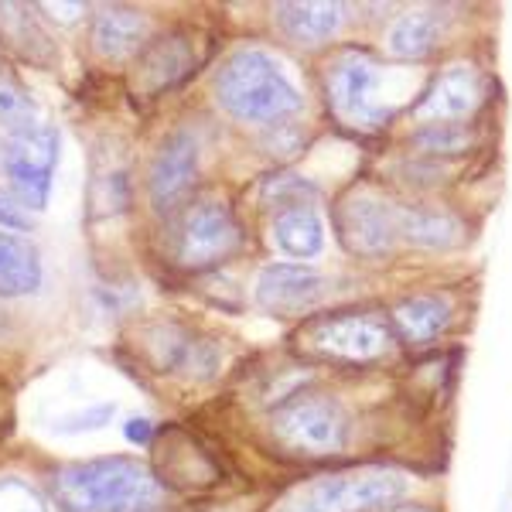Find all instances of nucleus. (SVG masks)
<instances>
[{
  "mask_svg": "<svg viewBox=\"0 0 512 512\" xmlns=\"http://www.w3.org/2000/svg\"><path fill=\"white\" fill-rule=\"evenodd\" d=\"M55 499L65 512H151L161 502V482L140 461L99 458L62 468Z\"/></svg>",
  "mask_w": 512,
  "mask_h": 512,
  "instance_id": "nucleus-1",
  "label": "nucleus"
},
{
  "mask_svg": "<svg viewBox=\"0 0 512 512\" xmlns=\"http://www.w3.org/2000/svg\"><path fill=\"white\" fill-rule=\"evenodd\" d=\"M216 99L243 123L280 127L301 110V93L267 52H236L216 76Z\"/></svg>",
  "mask_w": 512,
  "mask_h": 512,
  "instance_id": "nucleus-2",
  "label": "nucleus"
},
{
  "mask_svg": "<svg viewBox=\"0 0 512 512\" xmlns=\"http://www.w3.org/2000/svg\"><path fill=\"white\" fill-rule=\"evenodd\" d=\"M403 495H407L403 475L390 468H366L304 485L280 506V512H383L403 502Z\"/></svg>",
  "mask_w": 512,
  "mask_h": 512,
  "instance_id": "nucleus-3",
  "label": "nucleus"
},
{
  "mask_svg": "<svg viewBox=\"0 0 512 512\" xmlns=\"http://www.w3.org/2000/svg\"><path fill=\"white\" fill-rule=\"evenodd\" d=\"M274 434L304 454H332L349 441V414L328 393H297L274 410Z\"/></svg>",
  "mask_w": 512,
  "mask_h": 512,
  "instance_id": "nucleus-4",
  "label": "nucleus"
},
{
  "mask_svg": "<svg viewBox=\"0 0 512 512\" xmlns=\"http://www.w3.org/2000/svg\"><path fill=\"white\" fill-rule=\"evenodd\" d=\"M311 352L369 366L393 352V325L379 311H335L308 328Z\"/></svg>",
  "mask_w": 512,
  "mask_h": 512,
  "instance_id": "nucleus-5",
  "label": "nucleus"
},
{
  "mask_svg": "<svg viewBox=\"0 0 512 512\" xmlns=\"http://www.w3.org/2000/svg\"><path fill=\"white\" fill-rule=\"evenodd\" d=\"M383 89V69L362 52L338 55L328 69V103L332 113L352 130H379L390 120V106H383L376 93Z\"/></svg>",
  "mask_w": 512,
  "mask_h": 512,
  "instance_id": "nucleus-6",
  "label": "nucleus"
},
{
  "mask_svg": "<svg viewBox=\"0 0 512 512\" xmlns=\"http://www.w3.org/2000/svg\"><path fill=\"white\" fill-rule=\"evenodd\" d=\"M239 239L243 233H239L229 205L216 202V198H202L181 212L175 226V260L188 270L212 267L236 253Z\"/></svg>",
  "mask_w": 512,
  "mask_h": 512,
  "instance_id": "nucleus-7",
  "label": "nucleus"
},
{
  "mask_svg": "<svg viewBox=\"0 0 512 512\" xmlns=\"http://www.w3.org/2000/svg\"><path fill=\"white\" fill-rule=\"evenodd\" d=\"M55 158H59V134L52 127H28L7 144L4 151V171L18 198L31 209H41L48 202L52 188Z\"/></svg>",
  "mask_w": 512,
  "mask_h": 512,
  "instance_id": "nucleus-8",
  "label": "nucleus"
},
{
  "mask_svg": "<svg viewBox=\"0 0 512 512\" xmlns=\"http://www.w3.org/2000/svg\"><path fill=\"white\" fill-rule=\"evenodd\" d=\"M335 233L355 256H386L396 246V205L373 195H349L335 205Z\"/></svg>",
  "mask_w": 512,
  "mask_h": 512,
  "instance_id": "nucleus-9",
  "label": "nucleus"
},
{
  "mask_svg": "<svg viewBox=\"0 0 512 512\" xmlns=\"http://www.w3.org/2000/svg\"><path fill=\"white\" fill-rule=\"evenodd\" d=\"M485 103V79L472 65H451L427 86L424 99L417 103L420 117H431V123H461L472 117Z\"/></svg>",
  "mask_w": 512,
  "mask_h": 512,
  "instance_id": "nucleus-10",
  "label": "nucleus"
},
{
  "mask_svg": "<svg viewBox=\"0 0 512 512\" xmlns=\"http://www.w3.org/2000/svg\"><path fill=\"white\" fill-rule=\"evenodd\" d=\"M325 294V280L301 263H274L256 280V304L274 315H301Z\"/></svg>",
  "mask_w": 512,
  "mask_h": 512,
  "instance_id": "nucleus-11",
  "label": "nucleus"
},
{
  "mask_svg": "<svg viewBox=\"0 0 512 512\" xmlns=\"http://www.w3.org/2000/svg\"><path fill=\"white\" fill-rule=\"evenodd\" d=\"M198 168V144L192 134H175L168 137L154 154L151 175H147V192L158 212H168L185 198V192L195 181Z\"/></svg>",
  "mask_w": 512,
  "mask_h": 512,
  "instance_id": "nucleus-12",
  "label": "nucleus"
},
{
  "mask_svg": "<svg viewBox=\"0 0 512 512\" xmlns=\"http://www.w3.org/2000/svg\"><path fill=\"white\" fill-rule=\"evenodd\" d=\"M192 41L185 35H168L158 38L147 52H140L137 59V72H134V86L144 89V93H161V89H171L175 82H181L192 69Z\"/></svg>",
  "mask_w": 512,
  "mask_h": 512,
  "instance_id": "nucleus-13",
  "label": "nucleus"
},
{
  "mask_svg": "<svg viewBox=\"0 0 512 512\" xmlns=\"http://www.w3.org/2000/svg\"><path fill=\"white\" fill-rule=\"evenodd\" d=\"M396 236L417 250H451L461 239V222L434 205H400L396 209Z\"/></svg>",
  "mask_w": 512,
  "mask_h": 512,
  "instance_id": "nucleus-14",
  "label": "nucleus"
},
{
  "mask_svg": "<svg viewBox=\"0 0 512 512\" xmlns=\"http://www.w3.org/2000/svg\"><path fill=\"white\" fill-rule=\"evenodd\" d=\"M390 321L410 345H424V342H434V338L451 325V304L437 294L403 297V301L393 304Z\"/></svg>",
  "mask_w": 512,
  "mask_h": 512,
  "instance_id": "nucleus-15",
  "label": "nucleus"
},
{
  "mask_svg": "<svg viewBox=\"0 0 512 512\" xmlns=\"http://www.w3.org/2000/svg\"><path fill=\"white\" fill-rule=\"evenodd\" d=\"M274 21L280 24L291 41L301 45H318V41L332 38L345 21L342 4H277Z\"/></svg>",
  "mask_w": 512,
  "mask_h": 512,
  "instance_id": "nucleus-16",
  "label": "nucleus"
},
{
  "mask_svg": "<svg viewBox=\"0 0 512 512\" xmlns=\"http://www.w3.org/2000/svg\"><path fill=\"white\" fill-rule=\"evenodd\" d=\"M147 35L144 14L127 11V7H99L93 21V45L106 59H127L140 48Z\"/></svg>",
  "mask_w": 512,
  "mask_h": 512,
  "instance_id": "nucleus-17",
  "label": "nucleus"
},
{
  "mask_svg": "<svg viewBox=\"0 0 512 512\" xmlns=\"http://www.w3.org/2000/svg\"><path fill=\"white\" fill-rule=\"evenodd\" d=\"M274 239L280 250L294 256V260H311L325 246V226H321V216L308 202L287 205L274 222Z\"/></svg>",
  "mask_w": 512,
  "mask_h": 512,
  "instance_id": "nucleus-18",
  "label": "nucleus"
},
{
  "mask_svg": "<svg viewBox=\"0 0 512 512\" xmlns=\"http://www.w3.org/2000/svg\"><path fill=\"white\" fill-rule=\"evenodd\" d=\"M41 260L24 239L0 229V297H21L38 291Z\"/></svg>",
  "mask_w": 512,
  "mask_h": 512,
  "instance_id": "nucleus-19",
  "label": "nucleus"
},
{
  "mask_svg": "<svg viewBox=\"0 0 512 512\" xmlns=\"http://www.w3.org/2000/svg\"><path fill=\"white\" fill-rule=\"evenodd\" d=\"M444 35V21L441 14L431 7H420V11H407L390 31V52L400 59H427L437 48V41Z\"/></svg>",
  "mask_w": 512,
  "mask_h": 512,
  "instance_id": "nucleus-20",
  "label": "nucleus"
},
{
  "mask_svg": "<svg viewBox=\"0 0 512 512\" xmlns=\"http://www.w3.org/2000/svg\"><path fill=\"white\" fill-rule=\"evenodd\" d=\"M0 38L14 48V52L28 55L31 62H48L55 55L52 38L38 24V14L21 4H0Z\"/></svg>",
  "mask_w": 512,
  "mask_h": 512,
  "instance_id": "nucleus-21",
  "label": "nucleus"
},
{
  "mask_svg": "<svg viewBox=\"0 0 512 512\" xmlns=\"http://www.w3.org/2000/svg\"><path fill=\"white\" fill-rule=\"evenodd\" d=\"M414 147L427 154H461L472 144V130L465 123H424L414 130Z\"/></svg>",
  "mask_w": 512,
  "mask_h": 512,
  "instance_id": "nucleus-22",
  "label": "nucleus"
},
{
  "mask_svg": "<svg viewBox=\"0 0 512 512\" xmlns=\"http://www.w3.org/2000/svg\"><path fill=\"white\" fill-rule=\"evenodd\" d=\"M0 123L18 130V134L35 127V103L21 89V82L4 69H0Z\"/></svg>",
  "mask_w": 512,
  "mask_h": 512,
  "instance_id": "nucleus-23",
  "label": "nucleus"
},
{
  "mask_svg": "<svg viewBox=\"0 0 512 512\" xmlns=\"http://www.w3.org/2000/svg\"><path fill=\"white\" fill-rule=\"evenodd\" d=\"M0 512H48L45 499L21 478H0Z\"/></svg>",
  "mask_w": 512,
  "mask_h": 512,
  "instance_id": "nucleus-24",
  "label": "nucleus"
},
{
  "mask_svg": "<svg viewBox=\"0 0 512 512\" xmlns=\"http://www.w3.org/2000/svg\"><path fill=\"white\" fill-rule=\"evenodd\" d=\"M113 417V403H103V407H93V410H79V414L59 420V431H96V427L110 424Z\"/></svg>",
  "mask_w": 512,
  "mask_h": 512,
  "instance_id": "nucleus-25",
  "label": "nucleus"
},
{
  "mask_svg": "<svg viewBox=\"0 0 512 512\" xmlns=\"http://www.w3.org/2000/svg\"><path fill=\"white\" fill-rule=\"evenodd\" d=\"M28 226H31L28 216H24L14 202H7V198L0 195V229H28Z\"/></svg>",
  "mask_w": 512,
  "mask_h": 512,
  "instance_id": "nucleus-26",
  "label": "nucleus"
},
{
  "mask_svg": "<svg viewBox=\"0 0 512 512\" xmlns=\"http://www.w3.org/2000/svg\"><path fill=\"white\" fill-rule=\"evenodd\" d=\"M151 434H154V427L147 424V420H130V424H127V437L134 444H147V441H151Z\"/></svg>",
  "mask_w": 512,
  "mask_h": 512,
  "instance_id": "nucleus-27",
  "label": "nucleus"
},
{
  "mask_svg": "<svg viewBox=\"0 0 512 512\" xmlns=\"http://www.w3.org/2000/svg\"><path fill=\"white\" fill-rule=\"evenodd\" d=\"M383 512H434V509H424V506H403V502H396V506L383 509Z\"/></svg>",
  "mask_w": 512,
  "mask_h": 512,
  "instance_id": "nucleus-28",
  "label": "nucleus"
}]
</instances>
